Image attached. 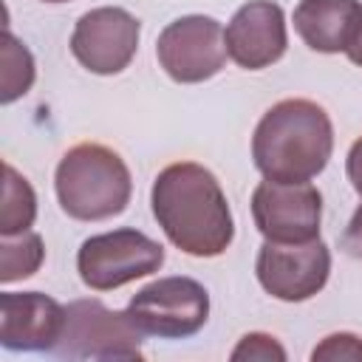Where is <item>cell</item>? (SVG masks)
<instances>
[{"mask_svg":"<svg viewBox=\"0 0 362 362\" xmlns=\"http://www.w3.org/2000/svg\"><path fill=\"white\" fill-rule=\"evenodd\" d=\"M255 272L260 286L283 300V303H303L322 291L331 274V252L328 246L314 238L305 243H274L266 240L257 252Z\"/></svg>","mask_w":362,"mask_h":362,"instance_id":"9","label":"cell"},{"mask_svg":"<svg viewBox=\"0 0 362 362\" xmlns=\"http://www.w3.org/2000/svg\"><path fill=\"white\" fill-rule=\"evenodd\" d=\"M156 57L167 76L181 85L212 79L229 57L226 31L218 20L204 14L178 17L158 34Z\"/></svg>","mask_w":362,"mask_h":362,"instance_id":"7","label":"cell"},{"mask_svg":"<svg viewBox=\"0 0 362 362\" xmlns=\"http://www.w3.org/2000/svg\"><path fill=\"white\" fill-rule=\"evenodd\" d=\"M331 150V119L311 99H283L272 105L252 136L255 167L272 181H311L325 170Z\"/></svg>","mask_w":362,"mask_h":362,"instance_id":"2","label":"cell"},{"mask_svg":"<svg viewBox=\"0 0 362 362\" xmlns=\"http://www.w3.org/2000/svg\"><path fill=\"white\" fill-rule=\"evenodd\" d=\"M141 331L127 311H110L102 300H74L65 305V328L51 354L65 359H124L139 362Z\"/></svg>","mask_w":362,"mask_h":362,"instance_id":"4","label":"cell"},{"mask_svg":"<svg viewBox=\"0 0 362 362\" xmlns=\"http://www.w3.org/2000/svg\"><path fill=\"white\" fill-rule=\"evenodd\" d=\"M283 359H286L283 345L272 334H260V331L240 337V342L232 351V362H283Z\"/></svg>","mask_w":362,"mask_h":362,"instance_id":"17","label":"cell"},{"mask_svg":"<svg viewBox=\"0 0 362 362\" xmlns=\"http://www.w3.org/2000/svg\"><path fill=\"white\" fill-rule=\"evenodd\" d=\"M255 226L274 243H305L320 238L322 195L308 181H260L252 192Z\"/></svg>","mask_w":362,"mask_h":362,"instance_id":"8","label":"cell"},{"mask_svg":"<svg viewBox=\"0 0 362 362\" xmlns=\"http://www.w3.org/2000/svg\"><path fill=\"white\" fill-rule=\"evenodd\" d=\"M286 14L272 0H249L226 25V51L246 71L274 65L286 54Z\"/></svg>","mask_w":362,"mask_h":362,"instance_id":"11","label":"cell"},{"mask_svg":"<svg viewBox=\"0 0 362 362\" xmlns=\"http://www.w3.org/2000/svg\"><path fill=\"white\" fill-rule=\"evenodd\" d=\"M311 359L314 362H362V339L356 334H331L325 337L314 351H311Z\"/></svg>","mask_w":362,"mask_h":362,"instance_id":"18","label":"cell"},{"mask_svg":"<svg viewBox=\"0 0 362 362\" xmlns=\"http://www.w3.org/2000/svg\"><path fill=\"white\" fill-rule=\"evenodd\" d=\"M362 20L359 0H300L294 8V31L311 51L339 54L351 45Z\"/></svg>","mask_w":362,"mask_h":362,"instance_id":"13","label":"cell"},{"mask_svg":"<svg viewBox=\"0 0 362 362\" xmlns=\"http://www.w3.org/2000/svg\"><path fill=\"white\" fill-rule=\"evenodd\" d=\"M345 170H348V178H351V184H354V189L362 195V139H356V141L351 144Z\"/></svg>","mask_w":362,"mask_h":362,"instance_id":"20","label":"cell"},{"mask_svg":"<svg viewBox=\"0 0 362 362\" xmlns=\"http://www.w3.org/2000/svg\"><path fill=\"white\" fill-rule=\"evenodd\" d=\"M57 198L65 215L76 221H105L130 204L133 181L122 156L105 144L85 141L71 147L54 175Z\"/></svg>","mask_w":362,"mask_h":362,"instance_id":"3","label":"cell"},{"mask_svg":"<svg viewBox=\"0 0 362 362\" xmlns=\"http://www.w3.org/2000/svg\"><path fill=\"white\" fill-rule=\"evenodd\" d=\"M150 204L170 243L192 257H218L235 238L229 201L204 164L178 161L164 167L153 181Z\"/></svg>","mask_w":362,"mask_h":362,"instance_id":"1","label":"cell"},{"mask_svg":"<svg viewBox=\"0 0 362 362\" xmlns=\"http://www.w3.org/2000/svg\"><path fill=\"white\" fill-rule=\"evenodd\" d=\"M0 102L11 105L34 85V57L31 51L6 28L3 31V71H0Z\"/></svg>","mask_w":362,"mask_h":362,"instance_id":"16","label":"cell"},{"mask_svg":"<svg viewBox=\"0 0 362 362\" xmlns=\"http://www.w3.org/2000/svg\"><path fill=\"white\" fill-rule=\"evenodd\" d=\"M45 257L42 238L37 232H17V235H3L0 238V280L14 283L31 277Z\"/></svg>","mask_w":362,"mask_h":362,"instance_id":"15","label":"cell"},{"mask_svg":"<svg viewBox=\"0 0 362 362\" xmlns=\"http://www.w3.org/2000/svg\"><path fill=\"white\" fill-rule=\"evenodd\" d=\"M124 311L144 337L184 339L209 320V294L192 277H158L136 291Z\"/></svg>","mask_w":362,"mask_h":362,"instance_id":"5","label":"cell"},{"mask_svg":"<svg viewBox=\"0 0 362 362\" xmlns=\"http://www.w3.org/2000/svg\"><path fill=\"white\" fill-rule=\"evenodd\" d=\"M37 218V195L31 184L6 161L3 164V206H0V235L25 232Z\"/></svg>","mask_w":362,"mask_h":362,"instance_id":"14","label":"cell"},{"mask_svg":"<svg viewBox=\"0 0 362 362\" xmlns=\"http://www.w3.org/2000/svg\"><path fill=\"white\" fill-rule=\"evenodd\" d=\"M345 54H348V59H351L354 65H359V68H362V20H359V25H356V34H354L351 45L345 48Z\"/></svg>","mask_w":362,"mask_h":362,"instance_id":"21","label":"cell"},{"mask_svg":"<svg viewBox=\"0 0 362 362\" xmlns=\"http://www.w3.org/2000/svg\"><path fill=\"white\" fill-rule=\"evenodd\" d=\"M42 3H68V0H42Z\"/></svg>","mask_w":362,"mask_h":362,"instance_id":"22","label":"cell"},{"mask_svg":"<svg viewBox=\"0 0 362 362\" xmlns=\"http://www.w3.org/2000/svg\"><path fill=\"white\" fill-rule=\"evenodd\" d=\"M339 243H342V249H345L351 257H359V260H362V204H359V209L354 212L351 223L345 226Z\"/></svg>","mask_w":362,"mask_h":362,"instance_id":"19","label":"cell"},{"mask_svg":"<svg viewBox=\"0 0 362 362\" xmlns=\"http://www.w3.org/2000/svg\"><path fill=\"white\" fill-rule=\"evenodd\" d=\"M164 246L139 229H113L88 238L76 252V272L93 291H113L158 272Z\"/></svg>","mask_w":362,"mask_h":362,"instance_id":"6","label":"cell"},{"mask_svg":"<svg viewBox=\"0 0 362 362\" xmlns=\"http://www.w3.org/2000/svg\"><path fill=\"white\" fill-rule=\"evenodd\" d=\"M141 23L119 6H99L85 11L71 34V54L82 68L99 76L119 74L130 65L139 48Z\"/></svg>","mask_w":362,"mask_h":362,"instance_id":"10","label":"cell"},{"mask_svg":"<svg viewBox=\"0 0 362 362\" xmlns=\"http://www.w3.org/2000/svg\"><path fill=\"white\" fill-rule=\"evenodd\" d=\"M65 328V305L40 291L0 294V345L8 351H51Z\"/></svg>","mask_w":362,"mask_h":362,"instance_id":"12","label":"cell"}]
</instances>
